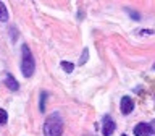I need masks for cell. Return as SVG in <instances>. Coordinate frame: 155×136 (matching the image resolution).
Instances as JSON below:
<instances>
[{
  "instance_id": "cell-1",
  "label": "cell",
  "mask_w": 155,
  "mask_h": 136,
  "mask_svg": "<svg viewBox=\"0 0 155 136\" xmlns=\"http://www.w3.org/2000/svg\"><path fill=\"white\" fill-rule=\"evenodd\" d=\"M63 133V118L58 112H53L47 117L44 123V134L45 136H61Z\"/></svg>"
},
{
  "instance_id": "cell-2",
  "label": "cell",
  "mask_w": 155,
  "mask_h": 136,
  "mask_svg": "<svg viewBox=\"0 0 155 136\" xmlns=\"http://www.w3.org/2000/svg\"><path fill=\"white\" fill-rule=\"evenodd\" d=\"M21 71L26 78H31L34 75V68H36V63H34V57L32 52L29 50V47L26 44H23L21 47Z\"/></svg>"
},
{
  "instance_id": "cell-3",
  "label": "cell",
  "mask_w": 155,
  "mask_h": 136,
  "mask_svg": "<svg viewBox=\"0 0 155 136\" xmlns=\"http://www.w3.org/2000/svg\"><path fill=\"white\" fill-rule=\"evenodd\" d=\"M120 109H121V112H123L124 115L131 114V112H133V109H134V100L131 99V97L124 96L123 99H121V102H120Z\"/></svg>"
},
{
  "instance_id": "cell-4",
  "label": "cell",
  "mask_w": 155,
  "mask_h": 136,
  "mask_svg": "<svg viewBox=\"0 0 155 136\" xmlns=\"http://www.w3.org/2000/svg\"><path fill=\"white\" fill-rule=\"evenodd\" d=\"M150 133H152V130H150L149 123H137L134 126V134L136 136H149Z\"/></svg>"
},
{
  "instance_id": "cell-5",
  "label": "cell",
  "mask_w": 155,
  "mask_h": 136,
  "mask_svg": "<svg viewBox=\"0 0 155 136\" xmlns=\"http://www.w3.org/2000/svg\"><path fill=\"white\" fill-rule=\"evenodd\" d=\"M113 131H115V121L110 117H104V130H102L104 136H110Z\"/></svg>"
},
{
  "instance_id": "cell-6",
  "label": "cell",
  "mask_w": 155,
  "mask_h": 136,
  "mask_svg": "<svg viewBox=\"0 0 155 136\" xmlns=\"http://www.w3.org/2000/svg\"><path fill=\"white\" fill-rule=\"evenodd\" d=\"M5 86H7L10 91H18V89H19L18 81L13 78L12 73H7V76H5Z\"/></svg>"
},
{
  "instance_id": "cell-7",
  "label": "cell",
  "mask_w": 155,
  "mask_h": 136,
  "mask_svg": "<svg viewBox=\"0 0 155 136\" xmlns=\"http://www.w3.org/2000/svg\"><path fill=\"white\" fill-rule=\"evenodd\" d=\"M0 21H8V12L3 2H0Z\"/></svg>"
},
{
  "instance_id": "cell-8",
  "label": "cell",
  "mask_w": 155,
  "mask_h": 136,
  "mask_svg": "<svg viewBox=\"0 0 155 136\" xmlns=\"http://www.w3.org/2000/svg\"><path fill=\"white\" fill-rule=\"evenodd\" d=\"M45 100H47V92L42 91L41 92V102H39V109H41V112H45Z\"/></svg>"
},
{
  "instance_id": "cell-9",
  "label": "cell",
  "mask_w": 155,
  "mask_h": 136,
  "mask_svg": "<svg viewBox=\"0 0 155 136\" xmlns=\"http://www.w3.org/2000/svg\"><path fill=\"white\" fill-rule=\"evenodd\" d=\"M87 58H89V49L84 47V50H82V53H81V58H79V65H84V63L87 62Z\"/></svg>"
},
{
  "instance_id": "cell-10",
  "label": "cell",
  "mask_w": 155,
  "mask_h": 136,
  "mask_svg": "<svg viewBox=\"0 0 155 136\" xmlns=\"http://www.w3.org/2000/svg\"><path fill=\"white\" fill-rule=\"evenodd\" d=\"M61 68H63L66 73H71L73 70H74V65H73V63H70V62H61Z\"/></svg>"
},
{
  "instance_id": "cell-11",
  "label": "cell",
  "mask_w": 155,
  "mask_h": 136,
  "mask_svg": "<svg viewBox=\"0 0 155 136\" xmlns=\"http://www.w3.org/2000/svg\"><path fill=\"white\" fill-rule=\"evenodd\" d=\"M7 120H8V114H7V110L0 109V125L7 123Z\"/></svg>"
},
{
  "instance_id": "cell-12",
  "label": "cell",
  "mask_w": 155,
  "mask_h": 136,
  "mask_svg": "<svg viewBox=\"0 0 155 136\" xmlns=\"http://www.w3.org/2000/svg\"><path fill=\"white\" fill-rule=\"evenodd\" d=\"M150 130H152V133H155V120H152V123H150Z\"/></svg>"
},
{
  "instance_id": "cell-13",
  "label": "cell",
  "mask_w": 155,
  "mask_h": 136,
  "mask_svg": "<svg viewBox=\"0 0 155 136\" xmlns=\"http://www.w3.org/2000/svg\"><path fill=\"white\" fill-rule=\"evenodd\" d=\"M121 136H128V134H121Z\"/></svg>"
},
{
  "instance_id": "cell-14",
  "label": "cell",
  "mask_w": 155,
  "mask_h": 136,
  "mask_svg": "<svg viewBox=\"0 0 155 136\" xmlns=\"http://www.w3.org/2000/svg\"><path fill=\"white\" fill-rule=\"evenodd\" d=\"M153 70H155V65H153Z\"/></svg>"
}]
</instances>
